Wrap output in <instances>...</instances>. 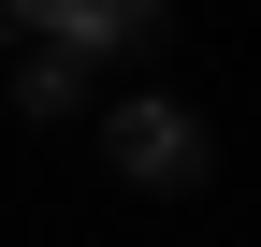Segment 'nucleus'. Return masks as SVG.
I'll use <instances>...</instances> for the list:
<instances>
[{
	"instance_id": "nucleus-1",
	"label": "nucleus",
	"mask_w": 261,
	"mask_h": 247,
	"mask_svg": "<svg viewBox=\"0 0 261 247\" xmlns=\"http://www.w3.org/2000/svg\"><path fill=\"white\" fill-rule=\"evenodd\" d=\"M102 160L130 175V189H203V116L160 102V87H130V102L102 116Z\"/></svg>"
},
{
	"instance_id": "nucleus-2",
	"label": "nucleus",
	"mask_w": 261,
	"mask_h": 247,
	"mask_svg": "<svg viewBox=\"0 0 261 247\" xmlns=\"http://www.w3.org/2000/svg\"><path fill=\"white\" fill-rule=\"evenodd\" d=\"M160 15H174V0H44V58H73V73H102V58H145L160 44Z\"/></svg>"
},
{
	"instance_id": "nucleus-3",
	"label": "nucleus",
	"mask_w": 261,
	"mask_h": 247,
	"mask_svg": "<svg viewBox=\"0 0 261 247\" xmlns=\"http://www.w3.org/2000/svg\"><path fill=\"white\" fill-rule=\"evenodd\" d=\"M73 102H87L73 58H29V73H15V116H73Z\"/></svg>"
},
{
	"instance_id": "nucleus-4",
	"label": "nucleus",
	"mask_w": 261,
	"mask_h": 247,
	"mask_svg": "<svg viewBox=\"0 0 261 247\" xmlns=\"http://www.w3.org/2000/svg\"><path fill=\"white\" fill-rule=\"evenodd\" d=\"M29 15H44V0H0V29H29Z\"/></svg>"
}]
</instances>
